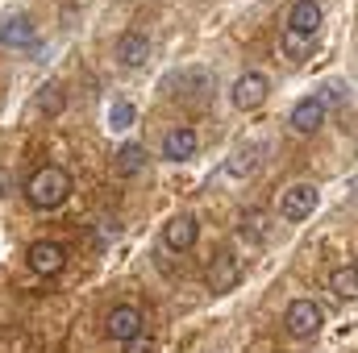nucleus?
I'll return each instance as SVG.
<instances>
[{
    "label": "nucleus",
    "instance_id": "f257e3e1",
    "mask_svg": "<svg viewBox=\"0 0 358 353\" xmlns=\"http://www.w3.org/2000/svg\"><path fill=\"white\" fill-rule=\"evenodd\" d=\"M67 195H71V175H67L63 167H55V163L38 167L34 175L25 179V200H29V208H38V212L59 208Z\"/></svg>",
    "mask_w": 358,
    "mask_h": 353
},
{
    "label": "nucleus",
    "instance_id": "f03ea898",
    "mask_svg": "<svg viewBox=\"0 0 358 353\" xmlns=\"http://www.w3.org/2000/svg\"><path fill=\"white\" fill-rule=\"evenodd\" d=\"M317 29H321V4H317V0H296L292 13H287V29H283V46H287V54L300 59V54L313 46Z\"/></svg>",
    "mask_w": 358,
    "mask_h": 353
},
{
    "label": "nucleus",
    "instance_id": "7ed1b4c3",
    "mask_svg": "<svg viewBox=\"0 0 358 353\" xmlns=\"http://www.w3.org/2000/svg\"><path fill=\"white\" fill-rule=\"evenodd\" d=\"M321 324H325V312H321L313 299H292V303H287V312H283V329H287L292 337H300V341L317 337V333H321Z\"/></svg>",
    "mask_w": 358,
    "mask_h": 353
},
{
    "label": "nucleus",
    "instance_id": "20e7f679",
    "mask_svg": "<svg viewBox=\"0 0 358 353\" xmlns=\"http://www.w3.org/2000/svg\"><path fill=\"white\" fill-rule=\"evenodd\" d=\"M267 75L263 71H246V75H238L234 80V88H229V100H234V108H242V112H255V108H263L267 104Z\"/></svg>",
    "mask_w": 358,
    "mask_h": 353
},
{
    "label": "nucleus",
    "instance_id": "39448f33",
    "mask_svg": "<svg viewBox=\"0 0 358 353\" xmlns=\"http://www.w3.org/2000/svg\"><path fill=\"white\" fill-rule=\"evenodd\" d=\"M242 283V258L234 254V250H221L213 262H208V291L213 295H225V291H234Z\"/></svg>",
    "mask_w": 358,
    "mask_h": 353
},
{
    "label": "nucleus",
    "instance_id": "423d86ee",
    "mask_svg": "<svg viewBox=\"0 0 358 353\" xmlns=\"http://www.w3.org/2000/svg\"><path fill=\"white\" fill-rule=\"evenodd\" d=\"M317 187L313 183H292L283 195H279V216L283 220H304V216H313V208H317Z\"/></svg>",
    "mask_w": 358,
    "mask_h": 353
},
{
    "label": "nucleus",
    "instance_id": "0eeeda50",
    "mask_svg": "<svg viewBox=\"0 0 358 353\" xmlns=\"http://www.w3.org/2000/svg\"><path fill=\"white\" fill-rule=\"evenodd\" d=\"M104 333L113 337V341H134L138 333H146V320H142V312L134 308V303H121V308H113L108 312V320H104Z\"/></svg>",
    "mask_w": 358,
    "mask_h": 353
},
{
    "label": "nucleus",
    "instance_id": "6e6552de",
    "mask_svg": "<svg viewBox=\"0 0 358 353\" xmlns=\"http://www.w3.org/2000/svg\"><path fill=\"white\" fill-rule=\"evenodd\" d=\"M196 146H200V137H196V129H192V125H171V129L163 133L159 154H163L167 163H187V158L196 154Z\"/></svg>",
    "mask_w": 358,
    "mask_h": 353
},
{
    "label": "nucleus",
    "instance_id": "1a4fd4ad",
    "mask_svg": "<svg viewBox=\"0 0 358 353\" xmlns=\"http://www.w3.org/2000/svg\"><path fill=\"white\" fill-rule=\"evenodd\" d=\"M0 46H8V50H34V46H38V29H34V21H29L25 13L4 17V21H0Z\"/></svg>",
    "mask_w": 358,
    "mask_h": 353
},
{
    "label": "nucleus",
    "instance_id": "9d476101",
    "mask_svg": "<svg viewBox=\"0 0 358 353\" xmlns=\"http://www.w3.org/2000/svg\"><path fill=\"white\" fill-rule=\"evenodd\" d=\"M25 258H29V270L34 274H59L67 266V246L63 241H34Z\"/></svg>",
    "mask_w": 358,
    "mask_h": 353
},
{
    "label": "nucleus",
    "instance_id": "9b49d317",
    "mask_svg": "<svg viewBox=\"0 0 358 353\" xmlns=\"http://www.w3.org/2000/svg\"><path fill=\"white\" fill-rule=\"evenodd\" d=\"M196 237H200L196 216H171V220L163 225V246H167V250H176V254L192 250V246H196Z\"/></svg>",
    "mask_w": 358,
    "mask_h": 353
},
{
    "label": "nucleus",
    "instance_id": "f8f14e48",
    "mask_svg": "<svg viewBox=\"0 0 358 353\" xmlns=\"http://www.w3.org/2000/svg\"><path fill=\"white\" fill-rule=\"evenodd\" d=\"M321 125H325V104H321L317 96L296 100V108H292V129H296V133H317Z\"/></svg>",
    "mask_w": 358,
    "mask_h": 353
},
{
    "label": "nucleus",
    "instance_id": "ddd939ff",
    "mask_svg": "<svg viewBox=\"0 0 358 353\" xmlns=\"http://www.w3.org/2000/svg\"><path fill=\"white\" fill-rule=\"evenodd\" d=\"M117 59H121V67H142V63L150 59V38L138 33V29L121 33V38H117Z\"/></svg>",
    "mask_w": 358,
    "mask_h": 353
},
{
    "label": "nucleus",
    "instance_id": "4468645a",
    "mask_svg": "<svg viewBox=\"0 0 358 353\" xmlns=\"http://www.w3.org/2000/svg\"><path fill=\"white\" fill-rule=\"evenodd\" d=\"M142 167H146V150H142L138 142H125V146L113 154V175L117 179H134Z\"/></svg>",
    "mask_w": 358,
    "mask_h": 353
},
{
    "label": "nucleus",
    "instance_id": "2eb2a0df",
    "mask_svg": "<svg viewBox=\"0 0 358 353\" xmlns=\"http://www.w3.org/2000/svg\"><path fill=\"white\" fill-rule=\"evenodd\" d=\"M329 291L338 299H358V266H338L329 274Z\"/></svg>",
    "mask_w": 358,
    "mask_h": 353
},
{
    "label": "nucleus",
    "instance_id": "dca6fc26",
    "mask_svg": "<svg viewBox=\"0 0 358 353\" xmlns=\"http://www.w3.org/2000/svg\"><path fill=\"white\" fill-rule=\"evenodd\" d=\"M134 121H138V108H134L129 100H113V104H108V129H113V133H125Z\"/></svg>",
    "mask_w": 358,
    "mask_h": 353
},
{
    "label": "nucleus",
    "instance_id": "f3484780",
    "mask_svg": "<svg viewBox=\"0 0 358 353\" xmlns=\"http://www.w3.org/2000/svg\"><path fill=\"white\" fill-rule=\"evenodd\" d=\"M34 112H50V117L63 112V88L59 84H46V88L34 96Z\"/></svg>",
    "mask_w": 358,
    "mask_h": 353
},
{
    "label": "nucleus",
    "instance_id": "a211bd4d",
    "mask_svg": "<svg viewBox=\"0 0 358 353\" xmlns=\"http://www.w3.org/2000/svg\"><path fill=\"white\" fill-rule=\"evenodd\" d=\"M246 171H255V150H238L229 163V175H246Z\"/></svg>",
    "mask_w": 358,
    "mask_h": 353
},
{
    "label": "nucleus",
    "instance_id": "6ab92c4d",
    "mask_svg": "<svg viewBox=\"0 0 358 353\" xmlns=\"http://www.w3.org/2000/svg\"><path fill=\"white\" fill-rule=\"evenodd\" d=\"M125 353H155V341L146 333H138L134 341H125Z\"/></svg>",
    "mask_w": 358,
    "mask_h": 353
},
{
    "label": "nucleus",
    "instance_id": "aec40b11",
    "mask_svg": "<svg viewBox=\"0 0 358 353\" xmlns=\"http://www.w3.org/2000/svg\"><path fill=\"white\" fill-rule=\"evenodd\" d=\"M4 187H8V175H4V171H0V195H4Z\"/></svg>",
    "mask_w": 358,
    "mask_h": 353
}]
</instances>
